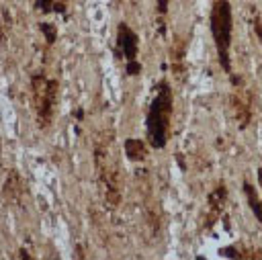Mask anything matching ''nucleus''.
<instances>
[{
  "label": "nucleus",
  "instance_id": "nucleus-4",
  "mask_svg": "<svg viewBox=\"0 0 262 260\" xmlns=\"http://www.w3.org/2000/svg\"><path fill=\"white\" fill-rule=\"evenodd\" d=\"M57 90H59L57 80L47 78L43 72H37L31 76V102L35 109V119L39 129H47L53 123Z\"/></svg>",
  "mask_w": 262,
  "mask_h": 260
},
{
  "label": "nucleus",
  "instance_id": "nucleus-11",
  "mask_svg": "<svg viewBox=\"0 0 262 260\" xmlns=\"http://www.w3.org/2000/svg\"><path fill=\"white\" fill-rule=\"evenodd\" d=\"M39 29H41V33H43V37H45V41H47V45H53L55 43V39H57V29H55V25L53 23H39Z\"/></svg>",
  "mask_w": 262,
  "mask_h": 260
},
{
  "label": "nucleus",
  "instance_id": "nucleus-5",
  "mask_svg": "<svg viewBox=\"0 0 262 260\" xmlns=\"http://www.w3.org/2000/svg\"><path fill=\"white\" fill-rule=\"evenodd\" d=\"M137 51H139V39H137L135 31L129 25L119 23L117 25L115 57H125L127 61H133V59H137Z\"/></svg>",
  "mask_w": 262,
  "mask_h": 260
},
{
  "label": "nucleus",
  "instance_id": "nucleus-1",
  "mask_svg": "<svg viewBox=\"0 0 262 260\" xmlns=\"http://www.w3.org/2000/svg\"><path fill=\"white\" fill-rule=\"evenodd\" d=\"M172 111H174V96L172 88L166 80L156 84L154 98L147 106L145 115V131H147V141L151 147L162 149L168 143L170 137V123H172Z\"/></svg>",
  "mask_w": 262,
  "mask_h": 260
},
{
  "label": "nucleus",
  "instance_id": "nucleus-18",
  "mask_svg": "<svg viewBox=\"0 0 262 260\" xmlns=\"http://www.w3.org/2000/svg\"><path fill=\"white\" fill-rule=\"evenodd\" d=\"M258 180H260V186H262V168L258 170Z\"/></svg>",
  "mask_w": 262,
  "mask_h": 260
},
{
  "label": "nucleus",
  "instance_id": "nucleus-17",
  "mask_svg": "<svg viewBox=\"0 0 262 260\" xmlns=\"http://www.w3.org/2000/svg\"><path fill=\"white\" fill-rule=\"evenodd\" d=\"M18 256H20V258H27V260H31V254H29L27 250H18Z\"/></svg>",
  "mask_w": 262,
  "mask_h": 260
},
{
  "label": "nucleus",
  "instance_id": "nucleus-12",
  "mask_svg": "<svg viewBox=\"0 0 262 260\" xmlns=\"http://www.w3.org/2000/svg\"><path fill=\"white\" fill-rule=\"evenodd\" d=\"M55 2L57 0H35V8L41 10V12H45V14H49V12H53Z\"/></svg>",
  "mask_w": 262,
  "mask_h": 260
},
{
  "label": "nucleus",
  "instance_id": "nucleus-9",
  "mask_svg": "<svg viewBox=\"0 0 262 260\" xmlns=\"http://www.w3.org/2000/svg\"><path fill=\"white\" fill-rule=\"evenodd\" d=\"M125 156L131 162H143L147 158V147L141 139H127L125 141Z\"/></svg>",
  "mask_w": 262,
  "mask_h": 260
},
{
  "label": "nucleus",
  "instance_id": "nucleus-3",
  "mask_svg": "<svg viewBox=\"0 0 262 260\" xmlns=\"http://www.w3.org/2000/svg\"><path fill=\"white\" fill-rule=\"evenodd\" d=\"M211 25V35L217 47V57L219 66L223 72H231V59H229V47H231V29H233V14H231V4L229 0H217L211 8L209 16Z\"/></svg>",
  "mask_w": 262,
  "mask_h": 260
},
{
  "label": "nucleus",
  "instance_id": "nucleus-15",
  "mask_svg": "<svg viewBox=\"0 0 262 260\" xmlns=\"http://www.w3.org/2000/svg\"><path fill=\"white\" fill-rule=\"evenodd\" d=\"M254 31H256V35H258V39H260V43H262V20H260L258 14L254 16Z\"/></svg>",
  "mask_w": 262,
  "mask_h": 260
},
{
  "label": "nucleus",
  "instance_id": "nucleus-14",
  "mask_svg": "<svg viewBox=\"0 0 262 260\" xmlns=\"http://www.w3.org/2000/svg\"><path fill=\"white\" fill-rule=\"evenodd\" d=\"M156 6H158V14L164 16L168 12V0H156Z\"/></svg>",
  "mask_w": 262,
  "mask_h": 260
},
{
  "label": "nucleus",
  "instance_id": "nucleus-7",
  "mask_svg": "<svg viewBox=\"0 0 262 260\" xmlns=\"http://www.w3.org/2000/svg\"><path fill=\"white\" fill-rule=\"evenodd\" d=\"M231 111H233V117L237 121V127L239 129H246L250 125V119H252V106H250V98L246 94H231Z\"/></svg>",
  "mask_w": 262,
  "mask_h": 260
},
{
  "label": "nucleus",
  "instance_id": "nucleus-2",
  "mask_svg": "<svg viewBox=\"0 0 262 260\" xmlns=\"http://www.w3.org/2000/svg\"><path fill=\"white\" fill-rule=\"evenodd\" d=\"M94 166L98 176V186L102 192V201L106 207H117L121 203V166L117 154L111 149V139L98 141L94 145Z\"/></svg>",
  "mask_w": 262,
  "mask_h": 260
},
{
  "label": "nucleus",
  "instance_id": "nucleus-6",
  "mask_svg": "<svg viewBox=\"0 0 262 260\" xmlns=\"http://www.w3.org/2000/svg\"><path fill=\"white\" fill-rule=\"evenodd\" d=\"M225 201H227V188H225V184H219L215 190L209 192L207 213H205V227H213L215 225V221L219 219V215L225 209Z\"/></svg>",
  "mask_w": 262,
  "mask_h": 260
},
{
  "label": "nucleus",
  "instance_id": "nucleus-8",
  "mask_svg": "<svg viewBox=\"0 0 262 260\" xmlns=\"http://www.w3.org/2000/svg\"><path fill=\"white\" fill-rule=\"evenodd\" d=\"M2 194H4V201L10 203V201H18L20 197V178L14 170H8L6 174V180H4V186H2Z\"/></svg>",
  "mask_w": 262,
  "mask_h": 260
},
{
  "label": "nucleus",
  "instance_id": "nucleus-10",
  "mask_svg": "<svg viewBox=\"0 0 262 260\" xmlns=\"http://www.w3.org/2000/svg\"><path fill=\"white\" fill-rule=\"evenodd\" d=\"M242 188H244L246 201H248V205H250V209H252L254 217H256V219L262 223V203H260V197H258L256 188H254L250 182H244V184H242Z\"/></svg>",
  "mask_w": 262,
  "mask_h": 260
},
{
  "label": "nucleus",
  "instance_id": "nucleus-13",
  "mask_svg": "<svg viewBox=\"0 0 262 260\" xmlns=\"http://www.w3.org/2000/svg\"><path fill=\"white\" fill-rule=\"evenodd\" d=\"M125 70H127V74H129V76H137V74L141 72V63H139L137 59L127 61V68H125Z\"/></svg>",
  "mask_w": 262,
  "mask_h": 260
},
{
  "label": "nucleus",
  "instance_id": "nucleus-16",
  "mask_svg": "<svg viewBox=\"0 0 262 260\" xmlns=\"http://www.w3.org/2000/svg\"><path fill=\"white\" fill-rule=\"evenodd\" d=\"M221 254H227V256H235V258L239 256V252H235L233 248H225V250H221Z\"/></svg>",
  "mask_w": 262,
  "mask_h": 260
}]
</instances>
